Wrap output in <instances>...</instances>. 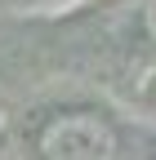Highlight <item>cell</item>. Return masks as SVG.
I'll return each mask as SVG.
<instances>
[{"instance_id":"6da1fadb","label":"cell","mask_w":156,"mask_h":160,"mask_svg":"<svg viewBox=\"0 0 156 160\" xmlns=\"http://www.w3.org/2000/svg\"><path fill=\"white\" fill-rule=\"evenodd\" d=\"M36 156L40 160H116L121 133L94 107H67L40 120L36 129Z\"/></svg>"},{"instance_id":"7a4b0ae2","label":"cell","mask_w":156,"mask_h":160,"mask_svg":"<svg viewBox=\"0 0 156 160\" xmlns=\"http://www.w3.org/2000/svg\"><path fill=\"white\" fill-rule=\"evenodd\" d=\"M143 27H147V36H156V0H147V9H143Z\"/></svg>"}]
</instances>
